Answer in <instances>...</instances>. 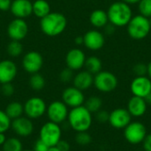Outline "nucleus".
I'll use <instances>...</instances> for the list:
<instances>
[{
  "mask_svg": "<svg viewBox=\"0 0 151 151\" xmlns=\"http://www.w3.org/2000/svg\"><path fill=\"white\" fill-rule=\"evenodd\" d=\"M68 124L76 133L88 132L92 126L93 117L92 113L84 106L73 108L67 117Z\"/></svg>",
  "mask_w": 151,
  "mask_h": 151,
  "instance_id": "nucleus-1",
  "label": "nucleus"
},
{
  "mask_svg": "<svg viewBox=\"0 0 151 151\" xmlns=\"http://www.w3.org/2000/svg\"><path fill=\"white\" fill-rule=\"evenodd\" d=\"M67 25L66 18L60 12H50L41 19L40 27L42 31L48 36H58L62 34Z\"/></svg>",
  "mask_w": 151,
  "mask_h": 151,
  "instance_id": "nucleus-2",
  "label": "nucleus"
},
{
  "mask_svg": "<svg viewBox=\"0 0 151 151\" xmlns=\"http://www.w3.org/2000/svg\"><path fill=\"white\" fill-rule=\"evenodd\" d=\"M109 22L115 27L127 26L133 18V12L129 4L123 1L115 2L108 9L107 12Z\"/></svg>",
  "mask_w": 151,
  "mask_h": 151,
  "instance_id": "nucleus-3",
  "label": "nucleus"
},
{
  "mask_svg": "<svg viewBox=\"0 0 151 151\" xmlns=\"http://www.w3.org/2000/svg\"><path fill=\"white\" fill-rule=\"evenodd\" d=\"M127 26L129 36L134 40L144 39L148 36L151 30L149 18L141 14L133 17Z\"/></svg>",
  "mask_w": 151,
  "mask_h": 151,
  "instance_id": "nucleus-4",
  "label": "nucleus"
},
{
  "mask_svg": "<svg viewBox=\"0 0 151 151\" xmlns=\"http://www.w3.org/2000/svg\"><path fill=\"white\" fill-rule=\"evenodd\" d=\"M62 130L58 124L49 121L46 122L40 129L39 139L42 141L46 145L55 147L61 140Z\"/></svg>",
  "mask_w": 151,
  "mask_h": 151,
  "instance_id": "nucleus-5",
  "label": "nucleus"
},
{
  "mask_svg": "<svg viewBox=\"0 0 151 151\" xmlns=\"http://www.w3.org/2000/svg\"><path fill=\"white\" fill-rule=\"evenodd\" d=\"M119 81L115 74L108 71H101L94 76V86L103 93H110L115 90Z\"/></svg>",
  "mask_w": 151,
  "mask_h": 151,
  "instance_id": "nucleus-6",
  "label": "nucleus"
},
{
  "mask_svg": "<svg viewBox=\"0 0 151 151\" xmlns=\"http://www.w3.org/2000/svg\"><path fill=\"white\" fill-rule=\"evenodd\" d=\"M147 134L146 127L140 121H131V123L124 128L125 139L133 145L142 143Z\"/></svg>",
  "mask_w": 151,
  "mask_h": 151,
  "instance_id": "nucleus-7",
  "label": "nucleus"
},
{
  "mask_svg": "<svg viewBox=\"0 0 151 151\" xmlns=\"http://www.w3.org/2000/svg\"><path fill=\"white\" fill-rule=\"evenodd\" d=\"M24 107V113L30 119H37L46 113L47 105L43 99L40 97H31L26 101Z\"/></svg>",
  "mask_w": 151,
  "mask_h": 151,
  "instance_id": "nucleus-8",
  "label": "nucleus"
},
{
  "mask_svg": "<svg viewBox=\"0 0 151 151\" xmlns=\"http://www.w3.org/2000/svg\"><path fill=\"white\" fill-rule=\"evenodd\" d=\"M68 113V107L63 101H54L50 103L46 110V114L50 121L58 125L67 119Z\"/></svg>",
  "mask_w": 151,
  "mask_h": 151,
  "instance_id": "nucleus-9",
  "label": "nucleus"
},
{
  "mask_svg": "<svg viewBox=\"0 0 151 151\" xmlns=\"http://www.w3.org/2000/svg\"><path fill=\"white\" fill-rule=\"evenodd\" d=\"M62 101L67 107H71L73 109L83 105L85 103V96L83 91L74 86L68 87L62 93Z\"/></svg>",
  "mask_w": 151,
  "mask_h": 151,
  "instance_id": "nucleus-10",
  "label": "nucleus"
},
{
  "mask_svg": "<svg viewBox=\"0 0 151 151\" xmlns=\"http://www.w3.org/2000/svg\"><path fill=\"white\" fill-rule=\"evenodd\" d=\"M28 33L27 23L24 19L16 18L12 19L7 27V34L12 40L21 41L23 40Z\"/></svg>",
  "mask_w": 151,
  "mask_h": 151,
  "instance_id": "nucleus-11",
  "label": "nucleus"
},
{
  "mask_svg": "<svg viewBox=\"0 0 151 151\" xmlns=\"http://www.w3.org/2000/svg\"><path fill=\"white\" fill-rule=\"evenodd\" d=\"M132 121V116L127 109L113 110L109 116V124L115 129H124Z\"/></svg>",
  "mask_w": 151,
  "mask_h": 151,
  "instance_id": "nucleus-12",
  "label": "nucleus"
},
{
  "mask_svg": "<svg viewBox=\"0 0 151 151\" xmlns=\"http://www.w3.org/2000/svg\"><path fill=\"white\" fill-rule=\"evenodd\" d=\"M22 65L27 73L31 74L36 73L43 65L42 56L37 51H29L23 57Z\"/></svg>",
  "mask_w": 151,
  "mask_h": 151,
  "instance_id": "nucleus-13",
  "label": "nucleus"
},
{
  "mask_svg": "<svg viewBox=\"0 0 151 151\" xmlns=\"http://www.w3.org/2000/svg\"><path fill=\"white\" fill-rule=\"evenodd\" d=\"M130 89L133 96L145 98L151 92V80L147 76H136L131 82Z\"/></svg>",
  "mask_w": 151,
  "mask_h": 151,
  "instance_id": "nucleus-14",
  "label": "nucleus"
},
{
  "mask_svg": "<svg viewBox=\"0 0 151 151\" xmlns=\"http://www.w3.org/2000/svg\"><path fill=\"white\" fill-rule=\"evenodd\" d=\"M105 42L104 35L97 30H89L83 35V44L90 50H101Z\"/></svg>",
  "mask_w": 151,
  "mask_h": 151,
  "instance_id": "nucleus-15",
  "label": "nucleus"
},
{
  "mask_svg": "<svg viewBox=\"0 0 151 151\" xmlns=\"http://www.w3.org/2000/svg\"><path fill=\"white\" fill-rule=\"evenodd\" d=\"M11 127L14 133L21 137L29 136L34 131V125L30 119L27 117H19L12 120Z\"/></svg>",
  "mask_w": 151,
  "mask_h": 151,
  "instance_id": "nucleus-16",
  "label": "nucleus"
},
{
  "mask_svg": "<svg viewBox=\"0 0 151 151\" xmlns=\"http://www.w3.org/2000/svg\"><path fill=\"white\" fill-rule=\"evenodd\" d=\"M86 61L85 53L80 49L70 50L65 57V63L68 68L73 71L80 70L84 66Z\"/></svg>",
  "mask_w": 151,
  "mask_h": 151,
  "instance_id": "nucleus-17",
  "label": "nucleus"
},
{
  "mask_svg": "<svg viewBox=\"0 0 151 151\" xmlns=\"http://www.w3.org/2000/svg\"><path fill=\"white\" fill-rule=\"evenodd\" d=\"M17 66L14 62L9 59L0 61V83H11L17 75Z\"/></svg>",
  "mask_w": 151,
  "mask_h": 151,
  "instance_id": "nucleus-18",
  "label": "nucleus"
},
{
  "mask_svg": "<svg viewBox=\"0 0 151 151\" xmlns=\"http://www.w3.org/2000/svg\"><path fill=\"white\" fill-rule=\"evenodd\" d=\"M10 10L16 18L25 19L33 13V3L29 0H14Z\"/></svg>",
  "mask_w": 151,
  "mask_h": 151,
  "instance_id": "nucleus-19",
  "label": "nucleus"
},
{
  "mask_svg": "<svg viewBox=\"0 0 151 151\" xmlns=\"http://www.w3.org/2000/svg\"><path fill=\"white\" fill-rule=\"evenodd\" d=\"M147 108L148 104H146L144 98L133 96L127 103V110L128 111L132 118H140L146 113Z\"/></svg>",
  "mask_w": 151,
  "mask_h": 151,
  "instance_id": "nucleus-20",
  "label": "nucleus"
},
{
  "mask_svg": "<svg viewBox=\"0 0 151 151\" xmlns=\"http://www.w3.org/2000/svg\"><path fill=\"white\" fill-rule=\"evenodd\" d=\"M73 86L81 91L88 89L94 84V76L88 71H81L73 77Z\"/></svg>",
  "mask_w": 151,
  "mask_h": 151,
  "instance_id": "nucleus-21",
  "label": "nucleus"
},
{
  "mask_svg": "<svg viewBox=\"0 0 151 151\" xmlns=\"http://www.w3.org/2000/svg\"><path fill=\"white\" fill-rule=\"evenodd\" d=\"M89 21L95 27H104L108 22H109V18L108 14L106 12L97 9L91 12L90 17H89Z\"/></svg>",
  "mask_w": 151,
  "mask_h": 151,
  "instance_id": "nucleus-22",
  "label": "nucleus"
},
{
  "mask_svg": "<svg viewBox=\"0 0 151 151\" xmlns=\"http://www.w3.org/2000/svg\"><path fill=\"white\" fill-rule=\"evenodd\" d=\"M50 12V5L46 0H35L33 3V13L42 19Z\"/></svg>",
  "mask_w": 151,
  "mask_h": 151,
  "instance_id": "nucleus-23",
  "label": "nucleus"
},
{
  "mask_svg": "<svg viewBox=\"0 0 151 151\" xmlns=\"http://www.w3.org/2000/svg\"><path fill=\"white\" fill-rule=\"evenodd\" d=\"M4 111L11 120H13L22 116L24 113V107L19 102H12L6 106Z\"/></svg>",
  "mask_w": 151,
  "mask_h": 151,
  "instance_id": "nucleus-24",
  "label": "nucleus"
},
{
  "mask_svg": "<svg viewBox=\"0 0 151 151\" xmlns=\"http://www.w3.org/2000/svg\"><path fill=\"white\" fill-rule=\"evenodd\" d=\"M84 66L86 67V71H88L91 74H96L102 71L103 64L100 58L96 56H91L86 58Z\"/></svg>",
  "mask_w": 151,
  "mask_h": 151,
  "instance_id": "nucleus-25",
  "label": "nucleus"
},
{
  "mask_svg": "<svg viewBox=\"0 0 151 151\" xmlns=\"http://www.w3.org/2000/svg\"><path fill=\"white\" fill-rule=\"evenodd\" d=\"M84 106L93 114V113H96L97 111H99L100 110H102L103 107V101L100 97L93 96H90L89 98H88L85 103H84Z\"/></svg>",
  "mask_w": 151,
  "mask_h": 151,
  "instance_id": "nucleus-26",
  "label": "nucleus"
},
{
  "mask_svg": "<svg viewBox=\"0 0 151 151\" xmlns=\"http://www.w3.org/2000/svg\"><path fill=\"white\" fill-rule=\"evenodd\" d=\"M3 151H22V143L21 142L14 137L6 139L5 142L3 145Z\"/></svg>",
  "mask_w": 151,
  "mask_h": 151,
  "instance_id": "nucleus-27",
  "label": "nucleus"
},
{
  "mask_svg": "<svg viewBox=\"0 0 151 151\" xmlns=\"http://www.w3.org/2000/svg\"><path fill=\"white\" fill-rule=\"evenodd\" d=\"M29 85L32 88V89L35 91L42 90L45 86V80L42 75H41L39 73H33L29 80Z\"/></svg>",
  "mask_w": 151,
  "mask_h": 151,
  "instance_id": "nucleus-28",
  "label": "nucleus"
},
{
  "mask_svg": "<svg viewBox=\"0 0 151 151\" xmlns=\"http://www.w3.org/2000/svg\"><path fill=\"white\" fill-rule=\"evenodd\" d=\"M7 53L12 58H18L23 51V46L20 41H14L12 40L6 48Z\"/></svg>",
  "mask_w": 151,
  "mask_h": 151,
  "instance_id": "nucleus-29",
  "label": "nucleus"
},
{
  "mask_svg": "<svg viewBox=\"0 0 151 151\" xmlns=\"http://www.w3.org/2000/svg\"><path fill=\"white\" fill-rule=\"evenodd\" d=\"M75 142L81 146H87L91 143L92 137L88 132H79L76 134Z\"/></svg>",
  "mask_w": 151,
  "mask_h": 151,
  "instance_id": "nucleus-30",
  "label": "nucleus"
},
{
  "mask_svg": "<svg viewBox=\"0 0 151 151\" xmlns=\"http://www.w3.org/2000/svg\"><path fill=\"white\" fill-rule=\"evenodd\" d=\"M138 4L141 15L150 19L151 17V0H141Z\"/></svg>",
  "mask_w": 151,
  "mask_h": 151,
  "instance_id": "nucleus-31",
  "label": "nucleus"
},
{
  "mask_svg": "<svg viewBox=\"0 0 151 151\" xmlns=\"http://www.w3.org/2000/svg\"><path fill=\"white\" fill-rule=\"evenodd\" d=\"M12 120L7 116L5 111L0 110V133H5L11 127Z\"/></svg>",
  "mask_w": 151,
  "mask_h": 151,
  "instance_id": "nucleus-32",
  "label": "nucleus"
},
{
  "mask_svg": "<svg viewBox=\"0 0 151 151\" xmlns=\"http://www.w3.org/2000/svg\"><path fill=\"white\" fill-rule=\"evenodd\" d=\"M73 70H71L70 68H65L64 70L61 71L60 74H59V78H60V81L62 82H69L71 81L72 80H73Z\"/></svg>",
  "mask_w": 151,
  "mask_h": 151,
  "instance_id": "nucleus-33",
  "label": "nucleus"
},
{
  "mask_svg": "<svg viewBox=\"0 0 151 151\" xmlns=\"http://www.w3.org/2000/svg\"><path fill=\"white\" fill-rule=\"evenodd\" d=\"M133 71L136 76H145L148 72V66L143 63H138L134 66Z\"/></svg>",
  "mask_w": 151,
  "mask_h": 151,
  "instance_id": "nucleus-34",
  "label": "nucleus"
},
{
  "mask_svg": "<svg viewBox=\"0 0 151 151\" xmlns=\"http://www.w3.org/2000/svg\"><path fill=\"white\" fill-rule=\"evenodd\" d=\"M109 116L110 113L104 110H100L96 113V119L100 123H106L109 121Z\"/></svg>",
  "mask_w": 151,
  "mask_h": 151,
  "instance_id": "nucleus-35",
  "label": "nucleus"
},
{
  "mask_svg": "<svg viewBox=\"0 0 151 151\" xmlns=\"http://www.w3.org/2000/svg\"><path fill=\"white\" fill-rule=\"evenodd\" d=\"M1 91H2L4 96H11L14 93V88L12 85V83H4V84H2Z\"/></svg>",
  "mask_w": 151,
  "mask_h": 151,
  "instance_id": "nucleus-36",
  "label": "nucleus"
},
{
  "mask_svg": "<svg viewBox=\"0 0 151 151\" xmlns=\"http://www.w3.org/2000/svg\"><path fill=\"white\" fill-rule=\"evenodd\" d=\"M49 149H50V147L39 139L35 142L33 151H48Z\"/></svg>",
  "mask_w": 151,
  "mask_h": 151,
  "instance_id": "nucleus-37",
  "label": "nucleus"
},
{
  "mask_svg": "<svg viewBox=\"0 0 151 151\" xmlns=\"http://www.w3.org/2000/svg\"><path fill=\"white\" fill-rule=\"evenodd\" d=\"M142 148L144 151H151V134L146 135L142 142Z\"/></svg>",
  "mask_w": 151,
  "mask_h": 151,
  "instance_id": "nucleus-38",
  "label": "nucleus"
},
{
  "mask_svg": "<svg viewBox=\"0 0 151 151\" xmlns=\"http://www.w3.org/2000/svg\"><path fill=\"white\" fill-rule=\"evenodd\" d=\"M56 147L60 151H69L71 149L70 144L66 141H63V140H60Z\"/></svg>",
  "mask_w": 151,
  "mask_h": 151,
  "instance_id": "nucleus-39",
  "label": "nucleus"
},
{
  "mask_svg": "<svg viewBox=\"0 0 151 151\" xmlns=\"http://www.w3.org/2000/svg\"><path fill=\"white\" fill-rule=\"evenodd\" d=\"M12 5L11 0H0V11L5 12L10 10Z\"/></svg>",
  "mask_w": 151,
  "mask_h": 151,
  "instance_id": "nucleus-40",
  "label": "nucleus"
},
{
  "mask_svg": "<svg viewBox=\"0 0 151 151\" xmlns=\"http://www.w3.org/2000/svg\"><path fill=\"white\" fill-rule=\"evenodd\" d=\"M104 27H105V28H104V29H105V33H106L108 35H111L114 34V32H115L117 27H115L114 25H112L111 23H110V24H107Z\"/></svg>",
  "mask_w": 151,
  "mask_h": 151,
  "instance_id": "nucleus-41",
  "label": "nucleus"
},
{
  "mask_svg": "<svg viewBox=\"0 0 151 151\" xmlns=\"http://www.w3.org/2000/svg\"><path fill=\"white\" fill-rule=\"evenodd\" d=\"M74 42H75V43H76L77 45H81V44H83V36H77V37L75 38V40H74Z\"/></svg>",
  "mask_w": 151,
  "mask_h": 151,
  "instance_id": "nucleus-42",
  "label": "nucleus"
},
{
  "mask_svg": "<svg viewBox=\"0 0 151 151\" xmlns=\"http://www.w3.org/2000/svg\"><path fill=\"white\" fill-rule=\"evenodd\" d=\"M5 141H6V137H5V135H4V133H0V145H4V143L5 142Z\"/></svg>",
  "mask_w": 151,
  "mask_h": 151,
  "instance_id": "nucleus-43",
  "label": "nucleus"
},
{
  "mask_svg": "<svg viewBox=\"0 0 151 151\" xmlns=\"http://www.w3.org/2000/svg\"><path fill=\"white\" fill-rule=\"evenodd\" d=\"M122 1L127 3V4H138L141 0H122Z\"/></svg>",
  "mask_w": 151,
  "mask_h": 151,
  "instance_id": "nucleus-44",
  "label": "nucleus"
},
{
  "mask_svg": "<svg viewBox=\"0 0 151 151\" xmlns=\"http://www.w3.org/2000/svg\"><path fill=\"white\" fill-rule=\"evenodd\" d=\"M145 99V102L148 105H151V92L144 98Z\"/></svg>",
  "mask_w": 151,
  "mask_h": 151,
  "instance_id": "nucleus-45",
  "label": "nucleus"
},
{
  "mask_svg": "<svg viewBox=\"0 0 151 151\" xmlns=\"http://www.w3.org/2000/svg\"><path fill=\"white\" fill-rule=\"evenodd\" d=\"M147 66H148V72H147V73L149 75V78L151 80V61L149 63V65Z\"/></svg>",
  "mask_w": 151,
  "mask_h": 151,
  "instance_id": "nucleus-46",
  "label": "nucleus"
},
{
  "mask_svg": "<svg viewBox=\"0 0 151 151\" xmlns=\"http://www.w3.org/2000/svg\"><path fill=\"white\" fill-rule=\"evenodd\" d=\"M48 151H60V150H59L56 146H55V147H50V148L48 150Z\"/></svg>",
  "mask_w": 151,
  "mask_h": 151,
  "instance_id": "nucleus-47",
  "label": "nucleus"
},
{
  "mask_svg": "<svg viewBox=\"0 0 151 151\" xmlns=\"http://www.w3.org/2000/svg\"><path fill=\"white\" fill-rule=\"evenodd\" d=\"M149 19H150V27H151V17Z\"/></svg>",
  "mask_w": 151,
  "mask_h": 151,
  "instance_id": "nucleus-48",
  "label": "nucleus"
},
{
  "mask_svg": "<svg viewBox=\"0 0 151 151\" xmlns=\"http://www.w3.org/2000/svg\"><path fill=\"white\" fill-rule=\"evenodd\" d=\"M22 151H33V150H22Z\"/></svg>",
  "mask_w": 151,
  "mask_h": 151,
  "instance_id": "nucleus-49",
  "label": "nucleus"
},
{
  "mask_svg": "<svg viewBox=\"0 0 151 151\" xmlns=\"http://www.w3.org/2000/svg\"><path fill=\"white\" fill-rule=\"evenodd\" d=\"M0 151H3V150H0Z\"/></svg>",
  "mask_w": 151,
  "mask_h": 151,
  "instance_id": "nucleus-50",
  "label": "nucleus"
}]
</instances>
